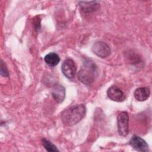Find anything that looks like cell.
<instances>
[{
    "label": "cell",
    "instance_id": "cell-1",
    "mask_svg": "<svg viewBox=\"0 0 152 152\" xmlns=\"http://www.w3.org/2000/svg\"><path fill=\"white\" fill-rule=\"evenodd\" d=\"M86 113V107L84 104L74 105L61 113V121L65 126H73L82 120Z\"/></svg>",
    "mask_w": 152,
    "mask_h": 152
},
{
    "label": "cell",
    "instance_id": "cell-2",
    "mask_svg": "<svg viewBox=\"0 0 152 152\" xmlns=\"http://www.w3.org/2000/svg\"><path fill=\"white\" fill-rule=\"evenodd\" d=\"M98 75L97 65L93 61L86 59L78 73L79 81L85 85H90L94 82Z\"/></svg>",
    "mask_w": 152,
    "mask_h": 152
},
{
    "label": "cell",
    "instance_id": "cell-3",
    "mask_svg": "<svg viewBox=\"0 0 152 152\" xmlns=\"http://www.w3.org/2000/svg\"><path fill=\"white\" fill-rule=\"evenodd\" d=\"M117 127L120 135L125 137L129 133V115L127 112H121L118 115Z\"/></svg>",
    "mask_w": 152,
    "mask_h": 152
},
{
    "label": "cell",
    "instance_id": "cell-4",
    "mask_svg": "<svg viewBox=\"0 0 152 152\" xmlns=\"http://www.w3.org/2000/svg\"><path fill=\"white\" fill-rule=\"evenodd\" d=\"M91 50L95 55L102 58H107L109 56L111 53L109 46L102 41L95 42L92 46Z\"/></svg>",
    "mask_w": 152,
    "mask_h": 152
},
{
    "label": "cell",
    "instance_id": "cell-5",
    "mask_svg": "<svg viewBox=\"0 0 152 152\" xmlns=\"http://www.w3.org/2000/svg\"><path fill=\"white\" fill-rule=\"evenodd\" d=\"M61 70L66 78L68 79L74 78L77 71V67L74 61L71 58L66 59L61 65Z\"/></svg>",
    "mask_w": 152,
    "mask_h": 152
},
{
    "label": "cell",
    "instance_id": "cell-6",
    "mask_svg": "<svg viewBox=\"0 0 152 152\" xmlns=\"http://www.w3.org/2000/svg\"><path fill=\"white\" fill-rule=\"evenodd\" d=\"M129 145L135 150L141 152H147L148 151V145L146 141L137 135H133L129 141Z\"/></svg>",
    "mask_w": 152,
    "mask_h": 152
},
{
    "label": "cell",
    "instance_id": "cell-7",
    "mask_svg": "<svg viewBox=\"0 0 152 152\" xmlns=\"http://www.w3.org/2000/svg\"><path fill=\"white\" fill-rule=\"evenodd\" d=\"M108 97L115 102H121L125 100V96L124 92L116 86H112L107 91Z\"/></svg>",
    "mask_w": 152,
    "mask_h": 152
},
{
    "label": "cell",
    "instance_id": "cell-8",
    "mask_svg": "<svg viewBox=\"0 0 152 152\" xmlns=\"http://www.w3.org/2000/svg\"><path fill=\"white\" fill-rule=\"evenodd\" d=\"M52 96L57 103H61L63 102L66 96L65 87L61 84H55L52 88Z\"/></svg>",
    "mask_w": 152,
    "mask_h": 152
},
{
    "label": "cell",
    "instance_id": "cell-9",
    "mask_svg": "<svg viewBox=\"0 0 152 152\" xmlns=\"http://www.w3.org/2000/svg\"><path fill=\"white\" fill-rule=\"evenodd\" d=\"M80 10L84 13H91L97 11L100 7L98 1H80L78 2Z\"/></svg>",
    "mask_w": 152,
    "mask_h": 152
},
{
    "label": "cell",
    "instance_id": "cell-10",
    "mask_svg": "<svg viewBox=\"0 0 152 152\" xmlns=\"http://www.w3.org/2000/svg\"><path fill=\"white\" fill-rule=\"evenodd\" d=\"M135 99L140 102L146 100L150 96V90L148 87H143L137 88L134 93Z\"/></svg>",
    "mask_w": 152,
    "mask_h": 152
},
{
    "label": "cell",
    "instance_id": "cell-11",
    "mask_svg": "<svg viewBox=\"0 0 152 152\" xmlns=\"http://www.w3.org/2000/svg\"><path fill=\"white\" fill-rule=\"evenodd\" d=\"M60 60L61 59L59 56L55 52H50L44 58L45 63L50 66H55L59 64Z\"/></svg>",
    "mask_w": 152,
    "mask_h": 152
},
{
    "label": "cell",
    "instance_id": "cell-12",
    "mask_svg": "<svg viewBox=\"0 0 152 152\" xmlns=\"http://www.w3.org/2000/svg\"><path fill=\"white\" fill-rule=\"evenodd\" d=\"M42 144L44 147V148L46 149V150L48 151H49V152L59 151V150L57 148L56 146L54 145L49 140L46 139L45 138H43L42 139Z\"/></svg>",
    "mask_w": 152,
    "mask_h": 152
},
{
    "label": "cell",
    "instance_id": "cell-13",
    "mask_svg": "<svg viewBox=\"0 0 152 152\" xmlns=\"http://www.w3.org/2000/svg\"><path fill=\"white\" fill-rule=\"evenodd\" d=\"M1 74L2 77H8L9 75L8 71L2 60L1 61Z\"/></svg>",
    "mask_w": 152,
    "mask_h": 152
}]
</instances>
